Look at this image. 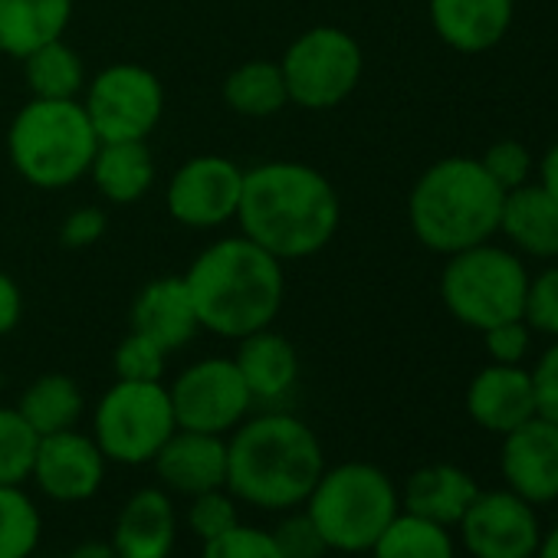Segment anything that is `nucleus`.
<instances>
[{"label": "nucleus", "mask_w": 558, "mask_h": 558, "mask_svg": "<svg viewBox=\"0 0 558 558\" xmlns=\"http://www.w3.org/2000/svg\"><path fill=\"white\" fill-rule=\"evenodd\" d=\"M326 473V453L310 424L293 414H263L236 424L227 440V489L266 512L303 506Z\"/></svg>", "instance_id": "1"}, {"label": "nucleus", "mask_w": 558, "mask_h": 558, "mask_svg": "<svg viewBox=\"0 0 558 558\" xmlns=\"http://www.w3.org/2000/svg\"><path fill=\"white\" fill-rule=\"evenodd\" d=\"M236 214L243 233L276 259L310 256L332 240L339 227V197L319 171L276 161L243 174Z\"/></svg>", "instance_id": "2"}, {"label": "nucleus", "mask_w": 558, "mask_h": 558, "mask_svg": "<svg viewBox=\"0 0 558 558\" xmlns=\"http://www.w3.org/2000/svg\"><path fill=\"white\" fill-rule=\"evenodd\" d=\"M197 323L227 339H243L269 326L283 300V272L269 250L246 240H220L204 250L187 279Z\"/></svg>", "instance_id": "3"}, {"label": "nucleus", "mask_w": 558, "mask_h": 558, "mask_svg": "<svg viewBox=\"0 0 558 558\" xmlns=\"http://www.w3.org/2000/svg\"><path fill=\"white\" fill-rule=\"evenodd\" d=\"M506 191L480 158H444L411 191V227L437 253H460L499 230Z\"/></svg>", "instance_id": "4"}, {"label": "nucleus", "mask_w": 558, "mask_h": 558, "mask_svg": "<svg viewBox=\"0 0 558 558\" xmlns=\"http://www.w3.org/2000/svg\"><path fill=\"white\" fill-rule=\"evenodd\" d=\"M303 506L329 551L362 555L401 512V493L381 466L352 460L326 466Z\"/></svg>", "instance_id": "5"}, {"label": "nucleus", "mask_w": 558, "mask_h": 558, "mask_svg": "<svg viewBox=\"0 0 558 558\" xmlns=\"http://www.w3.org/2000/svg\"><path fill=\"white\" fill-rule=\"evenodd\" d=\"M99 135L83 106L73 99H37L11 129L17 171L37 187L73 184L96 158Z\"/></svg>", "instance_id": "6"}, {"label": "nucleus", "mask_w": 558, "mask_h": 558, "mask_svg": "<svg viewBox=\"0 0 558 558\" xmlns=\"http://www.w3.org/2000/svg\"><path fill=\"white\" fill-rule=\"evenodd\" d=\"M525 290L529 272L522 259L506 246H493L489 240L450 253V263L440 276V296L450 316L476 332L522 319Z\"/></svg>", "instance_id": "7"}, {"label": "nucleus", "mask_w": 558, "mask_h": 558, "mask_svg": "<svg viewBox=\"0 0 558 558\" xmlns=\"http://www.w3.org/2000/svg\"><path fill=\"white\" fill-rule=\"evenodd\" d=\"M178 430L171 395L161 381H122L109 388L96 408L93 437L106 460L138 466L151 463L165 440Z\"/></svg>", "instance_id": "8"}, {"label": "nucleus", "mask_w": 558, "mask_h": 558, "mask_svg": "<svg viewBox=\"0 0 558 558\" xmlns=\"http://www.w3.org/2000/svg\"><path fill=\"white\" fill-rule=\"evenodd\" d=\"M287 93L306 109H329L342 102L362 76L359 44L336 27H319L300 37L283 60Z\"/></svg>", "instance_id": "9"}, {"label": "nucleus", "mask_w": 558, "mask_h": 558, "mask_svg": "<svg viewBox=\"0 0 558 558\" xmlns=\"http://www.w3.org/2000/svg\"><path fill=\"white\" fill-rule=\"evenodd\" d=\"M171 395L174 421L184 430L201 434H227L236 424H243L253 398L246 391V381L230 359H207L187 368Z\"/></svg>", "instance_id": "10"}, {"label": "nucleus", "mask_w": 558, "mask_h": 558, "mask_svg": "<svg viewBox=\"0 0 558 558\" xmlns=\"http://www.w3.org/2000/svg\"><path fill=\"white\" fill-rule=\"evenodd\" d=\"M99 142H142L161 116V83L142 66L106 70L86 102Z\"/></svg>", "instance_id": "11"}, {"label": "nucleus", "mask_w": 558, "mask_h": 558, "mask_svg": "<svg viewBox=\"0 0 558 558\" xmlns=\"http://www.w3.org/2000/svg\"><path fill=\"white\" fill-rule=\"evenodd\" d=\"M457 525L473 558H535L542 538L535 506L512 489H480Z\"/></svg>", "instance_id": "12"}, {"label": "nucleus", "mask_w": 558, "mask_h": 558, "mask_svg": "<svg viewBox=\"0 0 558 558\" xmlns=\"http://www.w3.org/2000/svg\"><path fill=\"white\" fill-rule=\"evenodd\" d=\"M106 453L96 437L73 430L47 434L37 444L31 480L53 502H86L106 483Z\"/></svg>", "instance_id": "13"}, {"label": "nucleus", "mask_w": 558, "mask_h": 558, "mask_svg": "<svg viewBox=\"0 0 558 558\" xmlns=\"http://www.w3.org/2000/svg\"><path fill=\"white\" fill-rule=\"evenodd\" d=\"M499 470L506 489L532 506H548L558 499V424L545 417H529L525 424L502 434Z\"/></svg>", "instance_id": "14"}, {"label": "nucleus", "mask_w": 558, "mask_h": 558, "mask_svg": "<svg viewBox=\"0 0 558 558\" xmlns=\"http://www.w3.org/2000/svg\"><path fill=\"white\" fill-rule=\"evenodd\" d=\"M240 187H243V174L233 161L194 158L174 174L168 187V207L181 223L214 227L236 214Z\"/></svg>", "instance_id": "15"}, {"label": "nucleus", "mask_w": 558, "mask_h": 558, "mask_svg": "<svg viewBox=\"0 0 558 558\" xmlns=\"http://www.w3.org/2000/svg\"><path fill=\"white\" fill-rule=\"evenodd\" d=\"M151 463L161 486L184 499L227 486V440L220 434L178 427Z\"/></svg>", "instance_id": "16"}, {"label": "nucleus", "mask_w": 558, "mask_h": 558, "mask_svg": "<svg viewBox=\"0 0 558 558\" xmlns=\"http://www.w3.org/2000/svg\"><path fill=\"white\" fill-rule=\"evenodd\" d=\"M112 548L119 558H171L178 542V509L168 489H135L112 525Z\"/></svg>", "instance_id": "17"}, {"label": "nucleus", "mask_w": 558, "mask_h": 558, "mask_svg": "<svg viewBox=\"0 0 558 558\" xmlns=\"http://www.w3.org/2000/svg\"><path fill=\"white\" fill-rule=\"evenodd\" d=\"M466 414L489 434H509L512 427L535 417V385L532 372L522 365H486L466 388Z\"/></svg>", "instance_id": "18"}, {"label": "nucleus", "mask_w": 558, "mask_h": 558, "mask_svg": "<svg viewBox=\"0 0 558 558\" xmlns=\"http://www.w3.org/2000/svg\"><path fill=\"white\" fill-rule=\"evenodd\" d=\"M515 0H430L437 37L460 53L493 50L512 27Z\"/></svg>", "instance_id": "19"}, {"label": "nucleus", "mask_w": 558, "mask_h": 558, "mask_svg": "<svg viewBox=\"0 0 558 558\" xmlns=\"http://www.w3.org/2000/svg\"><path fill=\"white\" fill-rule=\"evenodd\" d=\"M476 493L480 486L466 470L453 463H427L408 476L401 489V509L450 529L463 519Z\"/></svg>", "instance_id": "20"}, {"label": "nucleus", "mask_w": 558, "mask_h": 558, "mask_svg": "<svg viewBox=\"0 0 558 558\" xmlns=\"http://www.w3.org/2000/svg\"><path fill=\"white\" fill-rule=\"evenodd\" d=\"M499 230L515 250L555 259L558 256V201L542 184H522L506 191L499 210Z\"/></svg>", "instance_id": "21"}, {"label": "nucleus", "mask_w": 558, "mask_h": 558, "mask_svg": "<svg viewBox=\"0 0 558 558\" xmlns=\"http://www.w3.org/2000/svg\"><path fill=\"white\" fill-rule=\"evenodd\" d=\"M132 326L165 352L181 349L197 332V313L191 306L184 279H155L132 310Z\"/></svg>", "instance_id": "22"}, {"label": "nucleus", "mask_w": 558, "mask_h": 558, "mask_svg": "<svg viewBox=\"0 0 558 558\" xmlns=\"http://www.w3.org/2000/svg\"><path fill=\"white\" fill-rule=\"evenodd\" d=\"M233 362L246 381L250 398L263 401V404L287 398L296 385V375H300V362H296L293 345L283 336L266 332V329L243 336Z\"/></svg>", "instance_id": "23"}, {"label": "nucleus", "mask_w": 558, "mask_h": 558, "mask_svg": "<svg viewBox=\"0 0 558 558\" xmlns=\"http://www.w3.org/2000/svg\"><path fill=\"white\" fill-rule=\"evenodd\" d=\"M70 4L73 0H0V50L27 60L34 50L60 40Z\"/></svg>", "instance_id": "24"}, {"label": "nucleus", "mask_w": 558, "mask_h": 558, "mask_svg": "<svg viewBox=\"0 0 558 558\" xmlns=\"http://www.w3.org/2000/svg\"><path fill=\"white\" fill-rule=\"evenodd\" d=\"M17 411L40 437L73 430L83 417V391L66 375H44L24 391Z\"/></svg>", "instance_id": "25"}, {"label": "nucleus", "mask_w": 558, "mask_h": 558, "mask_svg": "<svg viewBox=\"0 0 558 558\" xmlns=\"http://www.w3.org/2000/svg\"><path fill=\"white\" fill-rule=\"evenodd\" d=\"M93 165H96V184L109 201L119 204L142 197L155 178L151 155L142 142H106V148L96 151Z\"/></svg>", "instance_id": "26"}, {"label": "nucleus", "mask_w": 558, "mask_h": 558, "mask_svg": "<svg viewBox=\"0 0 558 558\" xmlns=\"http://www.w3.org/2000/svg\"><path fill=\"white\" fill-rule=\"evenodd\" d=\"M372 558H457V548L447 525L401 509L372 545Z\"/></svg>", "instance_id": "27"}, {"label": "nucleus", "mask_w": 558, "mask_h": 558, "mask_svg": "<svg viewBox=\"0 0 558 558\" xmlns=\"http://www.w3.org/2000/svg\"><path fill=\"white\" fill-rule=\"evenodd\" d=\"M223 96L230 102V109L243 112V116H272L287 106L290 93H287V80L283 70L272 63H246L240 66L227 86Z\"/></svg>", "instance_id": "28"}, {"label": "nucleus", "mask_w": 558, "mask_h": 558, "mask_svg": "<svg viewBox=\"0 0 558 558\" xmlns=\"http://www.w3.org/2000/svg\"><path fill=\"white\" fill-rule=\"evenodd\" d=\"M44 515L24 486H0V558H34Z\"/></svg>", "instance_id": "29"}, {"label": "nucleus", "mask_w": 558, "mask_h": 558, "mask_svg": "<svg viewBox=\"0 0 558 558\" xmlns=\"http://www.w3.org/2000/svg\"><path fill=\"white\" fill-rule=\"evenodd\" d=\"M27 83L37 99H73L83 86V63L66 44L53 40L27 57Z\"/></svg>", "instance_id": "30"}, {"label": "nucleus", "mask_w": 558, "mask_h": 558, "mask_svg": "<svg viewBox=\"0 0 558 558\" xmlns=\"http://www.w3.org/2000/svg\"><path fill=\"white\" fill-rule=\"evenodd\" d=\"M40 434L17 408H0V486H24L34 473Z\"/></svg>", "instance_id": "31"}, {"label": "nucleus", "mask_w": 558, "mask_h": 558, "mask_svg": "<svg viewBox=\"0 0 558 558\" xmlns=\"http://www.w3.org/2000/svg\"><path fill=\"white\" fill-rule=\"evenodd\" d=\"M240 522V509H236V496L220 486V489H207L187 499V529L201 538L210 542L217 535H223L227 529H233Z\"/></svg>", "instance_id": "32"}, {"label": "nucleus", "mask_w": 558, "mask_h": 558, "mask_svg": "<svg viewBox=\"0 0 558 558\" xmlns=\"http://www.w3.org/2000/svg\"><path fill=\"white\" fill-rule=\"evenodd\" d=\"M201 558H283L269 529L236 522L223 535L201 542Z\"/></svg>", "instance_id": "33"}, {"label": "nucleus", "mask_w": 558, "mask_h": 558, "mask_svg": "<svg viewBox=\"0 0 558 558\" xmlns=\"http://www.w3.org/2000/svg\"><path fill=\"white\" fill-rule=\"evenodd\" d=\"M522 319L532 332L558 339V266H548L529 279Z\"/></svg>", "instance_id": "34"}, {"label": "nucleus", "mask_w": 558, "mask_h": 558, "mask_svg": "<svg viewBox=\"0 0 558 558\" xmlns=\"http://www.w3.org/2000/svg\"><path fill=\"white\" fill-rule=\"evenodd\" d=\"M165 355L168 352L161 345H155L142 332H132L116 352V372L122 381H161Z\"/></svg>", "instance_id": "35"}, {"label": "nucleus", "mask_w": 558, "mask_h": 558, "mask_svg": "<svg viewBox=\"0 0 558 558\" xmlns=\"http://www.w3.org/2000/svg\"><path fill=\"white\" fill-rule=\"evenodd\" d=\"M269 532H272L276 548H279V555H283V558H323L329 551L306 509L303 512L290 509V515L279 519V525L269 529Z\"/></svg>", "instance_id": "36"}, {"label": "nucleus", "mask_w": 558, "mask_h": 558, "mask_svg": "<svg viewBox=\"0 0 558 558\" xmlns=\"http://www.w3.org/2000/svg\"><path fill=\"white\" fill-rule=\"evenodd\" d=\"M483 168L489 171V178L502 187V191H512V187H522L529 184V174H532V155L522 142L515 138H502L496 145L486 148V155L480 158Z\"/></svg>", "instance_id": "37"}, {"label": "nucleus", "mask_w": 558, "mask_h": 558, "mask_svg": "<svg viewBox=\"0 0 558 558\" xmlns=\"http://www.w3.org/2000/svg\"><path fill=\"white\" fill-rule=\"evenodd\" d=\"M483 339H486V352H489L493 362H499V365H519L529 355L532 329H529L525 319H509V323H499V326L486 329Z\"/></svg>", "instance_id": "38"}, {"label": "nucleus", "mask_w": 558, "mask_h": 558, "mask_svg": "<svg viewBox=\"0 0 558 558\" xmlns=\"http://www.w3.org/2000/svg\"><path fill=\"white\" fill-rule=\"evenodd\" d=\"M532 385H535V411H538V417L558 424V339L535 362Z\"/></svg>", "instance_id": "39"}, {"label": "nucleus", "mask_w": 558, "mask_h": 558, "mask_svg": "<svg viewBox=\"0 0 558 558\" xmlns=\"http://www.w3.org/2000/svg\"><path fill=\"white\" fill-rule=\"evenodd\" d=\"M102 230H106L102 210L86 207V210H76V214L66 220V227H63V243H66V246H89V243H96V240L102 236Z\"/></svg>", "instance_id": "40"}, {"label": "nucleus", "mask_w": 558, "mask_h": 558, "mask_svg": "<svg viewBox=\"0 0 558 558\" xmlns=\"http://www.w3.org/2000/svg\"><path fill=\"white\" fill-rule=\"evenodd\" d=\"M21 319V293L14 287V279L0 272V336L11 332Z\"/></svg>", "instance_id": "41"}, {"label": "nucleus", "mask_w": 558, "mask_h": 558, "mask_svg": "<svg viewBox=\"0 0 558 558\" xmlns=\"http://www.w3.org/2000/svg\"><path fill=\"white\" fill-rule=\"evenodd\" d=\"M538 184L558 201V142L545 151L542 158V168H538Z\"/></svg>", "instance_id": "42"}, {"label": "nucleus", "mask_w": 558, "mask_h": 558, "mask_svg": "<svg viewBox=\"0 0 558 558\" xmlns=\"http://www.w3.org/2000/svg\"><path fill=\"white\" fill-rule=\"evenodd\" d=\"M66 558H119V555H116L112 542H106V538H86Z\"/></svg>", "instance_id": "43"}, {"label": "nucleus", "mask_w": 558, "mask_h": 558, "mask_svg": "<svg viewBox=\"0 0 558 558\" xmlns=\"http://www.w3.org/2000/svg\"><path fill=\"white\" fill-rule=\"evenodd\" d=\"M535 558H558V525H555L551 532H545V535L538 538Z\"/></svg>", "instance_id": "44"}, {"label": "nucleus", "mask_w": 558, "mask_h": 558, "mask_svg": "<svg viewBox=\"0 0 558 558\" xmlns=\"http://www.w3.org/2000/svg\"><path fill=\"white\" fill-rule=\"evenodd\" d=\"M323 558H329V555H323Z\"/></svg>", "instance_id": "45"}]
</instances>
